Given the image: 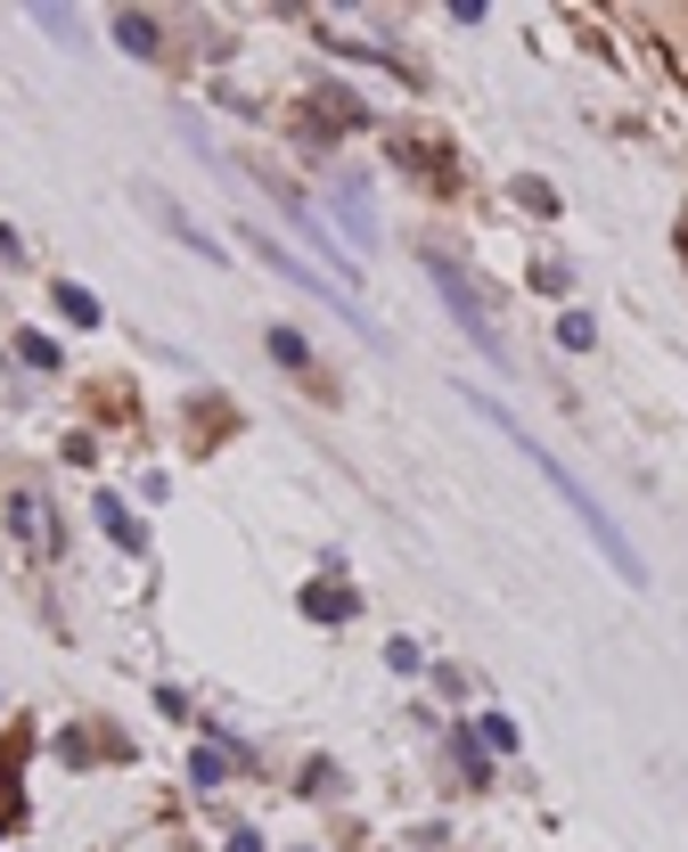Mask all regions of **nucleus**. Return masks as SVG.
<instances>
[{
    "mask_svg": "<svg viewBox=\"0 0 688 852\" xmlns=\"http://www.w3.org/2000/svg\"><path fill=\"white\" fill-rule=\"evenodd\" d=\"M459 402H475V419H492L500 434H509V443H516V451H525V460L541 468V484H550V492H557V501H566V509L582 516V533H591V542H598V557H607V566H615L623 582H631V591H648V566H639V550H631V542H623V533H615V516H607V509H598V501H591V492H582V475H574V468H557V460H550V451H541V443H533V434H525V427H516V419H509V410H500V402H492V393H459Z\"/></svg>",
    "mask_w": 688,
    "mask_h": 852,
    "instance_id": "1",
    "label": "nucleus"
},
{
    "mask_svg": "<svg viewBox=\"0 0 688 852\" xmlns=\"http://www.w3.org/2000/svg\"><path fill=\"white\" fill-rule=\"evenodd\" d=\"M427 279H434V296H443V304H451V320H459V328H468V345H475V352H484V361H500V369H509V345H500V328H492V311H484V296H475V287H468V271H459V263H451V255H427Z\"/></svg>",
    "mask_w": 688,
    "mask_h": 852,
    "instance_id": "2",
    "label": "nucleus"
},
{
    "mask_svg": "<svg viewBox=\"0 0 688 852\" xmlns=\"http://www.w3.org/2000/svg\"><path fill=\"white\" fill-rule=\"evenodd\" d=\"M255 255H263V263H270V271H279V279H296V287H304V296H320L328 311H345V320H352V328H369V311H361V304H352V287H337V279H320V271H304V263H296V255H287V246H279V238H263V230H255Z\"/></svg>",
    "mask_w": 688,
    "mask_h": 852,
    "instance_id": "3",
    "label": "nucleus"
},
{
    "mask_svg": "<svg viewBox=\"0 0 688 852\" xmlns=\"http://www.w3.org/2000/svg\"><path fill=\"white\" fill-rule=\"evenodd\" d=\"M99 525H107V542H115V550H132V557H140V550H148V533H140V516H132V509H123V501H115V492H99Z\"/></svg>",
    "mask_w": 688,
    "mask_h": 852,
    "instance_id": "4",
    "label": "nucleus"
},
{
    "mask_svg": "<svg viewBox=\"0 0 688 852\" xmlns=\"http://www.w3.org/2000/svg\"><path fill=\"white\" fill-rule=\"evenodd\" d=\"M140 197H148V214H156V222H164V230H173L181 246H197V255H205V263H222V246H214V238H205V230H197V222H189V214H173V205H164L156 189H140Z\"/></svg>",
    "mask_w": 688,
    "mask_h": 852,
    "instance_id": "5",
    "label": "nucleus"
},
{
    "mask_svg": "<svg viewBox=\"0 0 688 852\" xmlns=\"http://www.w3.org/2000/svg\"><path fill=\"white\" fill-rule=\"evenodd\" d=\"M345 230H352V246H378V222H369V205H361V181H345Z\"/></svg>",
    "mask_w": 688,
    "mask_h": 852,
    "instance_id": "6",
    "label": "nucleus"
},
{
    "mask_svg": "<svg viewBox=\"0 0 688 852\" xmlns=\"http://www.w3.org/2000/svg\"><path fill=\"white\" fill-rule=\"evenodd\" d=\"M304 607L320 615V623H345V615H352V591H337V582H311V591H304Z\"/></svg>",
    "mask_w": 688,
    "mask_h": 852,
    "instance_id": "7",
    "label": "nucleus"
},
{
    "mask_svg": "<svg viewBox=\"0 0 688 852\" xmlns=\"http://www.w3.org/2000/svg\"><path fill=\"white\" fill-rule=\"evenodd\" d=\"M270 361H279V369H304V361H311L304 328H270Z\"/></svg>",
    "mask_w": 688,
    "mask_h": 852,
    "instance_id": "8",
    "label": "nucleus"
},
{
    "mask_svg": "<svg viewBox=\"0 0 688 852\" xmlns=\"http://www.w3.org/2000/svg\"><path fill=\"white\" fill-rule=\"evenodd\" d=\"M58 311H66L74 328H99V296H82V287H58Z\"/></svg>",
    "mask_w": 688,
    "mask_h": 852,
    "instance_id": "9",
    "label": "nucleus"
},
{
    "mask_svg": "<svg viewBox=\"0 0 688 852\" xmlns=\"http://www.w3.org/2000/svg\"><path fill=\"white\" fill-rule=\"evenodd\" d=\"M115 41H123V50H140V58H148V50H156V25H148V17H115Z\"/></svg>",
    "mask_w": 688,
    "mask_h": 852,
    "instance_id": "10",
    "label": "nucleus"
},
{
    "mask_svg": "<svg viewBox=\"0 0 688 852\" xmlns=\"http://www.w3.org/2000/svg\"><path fill=\"white\" fill-rule=\"evenodd\" d=\"M591 337H598V328H591V311H566V320H557V345H566V352H582Z\"/></svg>",
    "mask_w": 688,
    "mask_h": 852,
    "instance_id": "11",
    "label": "nucleus"
},
{
    "mask_svg": "<svg viewBox=\"0 0 688 852\" xmlns=\"http://www.w3.org/2000/svg\"><path fill=\"white\" fill-rule=\"evenodd\" d=\"M475 738H484V746H500V755H509V746H516V721H509V714H484V721H475Z\"/></svg>",
    "mask_w": 688,
    "mask_h": 852,
    "instance_id": "12",
    "label": "nucleus"
},
{
    "mask_svg": "<svg viewBox=\"0 0 688 852\" xmlns=\"http://www.w3.org/2000/svg\"><path fill=\"white\" fill-rule=\"evenodd\" d=\"M516 197H525V214H557V189H550V181H516Z\"/></svg>",
    "mask_w": 688,
    "mask_h": 852,
    "instance_id": "13",
    "label": "nucleus"
},
{
    "mask_svg": "<svg viewBox=\"0 0 688 852\" xmlns=\"http://www.w3.org/2000/svg\"><path fill=\"white\" fill-rule=\"evenodd\" d=\"M33 25H41V33H58V41H82V25H74L66 9H33Z\"/></svg>",
    "mask_w": 688,
    "mask_h": 852,
    "instance_id": "14",
    "label": "nucleus"
},
{
    "mask_svg": "<svg viewBox=\"0 0 688 852\" xmlns=\"http://www.w3.org/2000/svg\"><path fill=\"white\" fill-rule=\"evenodd\" d=\"M229 852H263V836H255V828H238V836H229Z\"/></svg>",
    "mask_w": 688,
    "mask_h": 852,
    "instance_id": "15",
    "label": "nucleus"
}]
</instances>
